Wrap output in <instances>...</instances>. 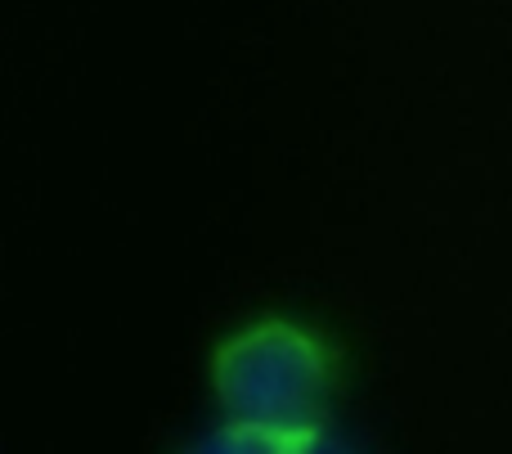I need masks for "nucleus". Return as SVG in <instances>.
<instances>
[{"label": "nucleus", "instance_id": "1", "mask_svg": "<svg viewBox=\"0 0 512 454\" xmlns=\"http://www.w3.org/2000/svg\"><path fill=\"white\" fill-rule=\"evenodd\" d=\"M221 423L203 446L239 454H310L337 446L333 401L346 387V347L306 315L261 311L207 351Z\"/></svg>", "mask_w": 512, "mask_h": 454}]
</instances>
